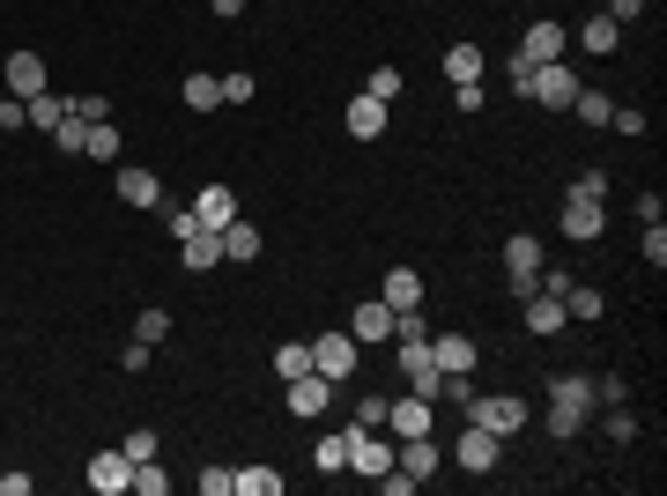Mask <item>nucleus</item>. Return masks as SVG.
I'll list each match as a JSON object with an SVG mask.
<instances>
[{"label":"nucleus","mask_w":667,"mask_h":496,"mask_svg":"<svg viewBox=\"0 0 667 496\" xmlns=\"http://www.w3.org/2000/svg\"><path fill=\"white\" fill-rule=\"evenodd\" d=\"M579 44H586V52H616V44H624V23H608V15H586V23H579Z\"/></svg>","instance_id":"obj_25"},{"label":"nucleus","mask_w":667,"mask_h":496,"mask_svg":"<svg viewBox=\"0 0 667 496\" xmlns=\"http://www.w3.org/2000/svg\"><path fill=\"white\" fill-rule=\"evenodd\" d=\"M126 459H134V467H141V459H156V430H149V422H141V430H126Z\"/></svg>","instance_id":"obj_44"},{"label":"nucleus","mask_w":667,"mask_h":496,"mask_svg":"<svg viewBox=\"0 0 667 496\" xmlns=\"http://www.w3.org/2000/svg\"><path fill=\"white\" fill-rule=\"evenodd\" d=\"M134 496H171V474L156 467V459H141V467H134Z\"/></svg>","instance_id":"obj_36"},{"label":"nucleus","mask_w":667,"mask_h":496,"mask_svg":"<svg viewBox=\"0 0 667 496\" xmlns=\"http://www.w3.org/2000/svg\"><path fill=\"white\" fill-rule=\"evenodd\" d=\"M356 430H386V400L378 393H356Z\"/></svg>","instance_id":"obj_43"},{"label":"nucleus","mask_w":667,"mask_h":496,"mask_svg":"<svg viewBox=\"0 0 667 496\" xmlns=\"http://www.w3.org/2000/svg\"><path fill=\"white\" fill-rule=\"evenodd\" d=\"M364 97L393 104V97H401V67H372V75H364Z\"/></svg>","instance_id":"obj_37"},{"label":"nucleus","mask_w":667,"mask_h":496,"mask_svg":"<svg viewBox=\"0 0 667 496\" xmlns=\"http://www.w3.org/2000/svg\"><path fill=\"white\" fill-rule=\"evenodd\" d=\"M601 15H608V23H638V15H645V0H601Z\"/></svg>","instance_id":"obj_47"},{"label":"nucleus","mask_w":667,"mask_h":496,"mask_svg":"<svg viewBox=\"0 0 667 496\" xmlns=\"http://www.w3.org/2000/svg\"><path fill=\"white\" fill-rule=\"evenodd\" d=\"M542 267H549L542 238H504V282H512V296H534Z\"/></svg>","instance_id":"obj_3"},{"label":"nucleus","mask_w":667,"mask_h":496,"mask_svg":"<svg viewBox=\"0 0 667 496\" xmlns=\"http://www.w3.org/2000/svg\"><path fill=\"white\" fill-rule=\"evenodd\" d=\"M638 252H645V267H653V275L667 267V230H660V222H645V238H638Z\"/></svg>","instance_id":"obj_40"},{"label":"nucleus","mask_w":667,"mask_h":496,"mask_svg":"<svg viewBox=\"0 0 667 496\" xmlns=\"http://www.w3.org/2000/svg\"><path fill=\"white\" fill-rule=\"evenodd\" d=\"M312 371L334 378V385H349V378H356V333H349V327L319 333V341H312Z\"/></svg>","instance_id":"obj_4"},{"label":"nucleus","mask_w":667,"mask_h":496,"mask_svg":"<svg viewBox=\"0 0 667 496\" xmlns=\"http://www.w3.org/2000/svg\"><path fill=\"white\" fill-rule=\"evenodd\" d=\"M75 119L97 126V119H112V104H104V97H75Z\"/></svg>","instance_id":"obj_48"},{"label":"nucleus","mask_w":667,"mask_h":496,"mask_svg":"<svg viewBox=\"0 0 667 496\" xmlns=\"http://www.w3.org/2000/svg\"><path fill=\"white\" fill-rule=\"evenodd\" d=\"M312 467H319V474H341V467H349V437H319V445H312Z\"/></svg>","instance_id":"obj_33"},{"label":"nucleus","mask_w":667,"mask_h":496,"mask_svg":"<svg viewBox=\"0 0 667 496\" xmlns=\"http://www.w3.org/2000/svg\"><path fill=\"white\" fill-rule=\"evenodd\" d=\"M601 430H608V437H616V445H630V437H638V415H630L624 400H616V408L601 415Z\"/></svg>","instance_id":"obj_39"},{"label":"nucleus","mask_w":667,"mask_h":496,"mask_svg":"<svg viewBox=\"0 0 667 496\" xmlns=\"http://www.w3.org/2000/svg\"><path fill=\"white\" fill-rule=\"evenodd\" d=\"M445 82H482V44H445Z\"/></svg>","instance_id":"obj_24"},{"label":"nucleus","mask_w":667,"mask_h":496,"mask_svg":"<svg viewBox=\"0 0 667 496\" xmlns=\"http://www.w3.org/2000/svg\"><path fill=\"white\" fill-rule=\"evenodd\" d=\"M349 467L378 482V474L393 467V437H386V430H349Z\"/></svg>","instance_id":"obj_10"},{"label":"nucleus","mask_w":667,"mask_h":496,"mask_svg":"<svg viewBox=\"0 0 667 496\" xmlns=\"http://www.w3.org/2000/svg\"><path fill=\"white\" fill-rule=\"evenodd\" d=\"M349 333H356V348L393 341V311H386V296H356V319H349Z\"/></svg>","instance_id":"obj_12"},{"label":"nucleus","mask_w":667,"mask_h":496,"mask_svg":"<svg viewBox=\"0 0 667 496\" xmlns=\"http://www.w3.org/2000/svg\"><path fill=\"white\" fill-rule=\"evenodd\" d=\"M378 296H386V311H423V275L416 267H393V275L378 282Z\"/></svg>","instance_id":"obj_18"},{"label":"nucleus","mask_w":667,"mask_h":496,"mask_svg":"<svg viewBox=\"0 0 667 496\" xmlns=\"http://www.w3.org/2000/svg\"><path fill=\"white\" fill-rule=\"evenodd\" d=\"M467 422H482V430H490V437H519V430H527V400H519V393H475V400H467Z\"/></svg>","instance_id":"obj_2"},{"label":"nucleus","mask_w":667,"mask_h":496,"mask_svg":"<svg viewBox=\"0 0 667 496\" xmlns=\"http://www.w3.org/2000/svg\"><path fill=\"white\" fill-rule=\"evenodd\" d=\"M38 89H45V60H38V52H8V97L30 104Z\"/></svg>","instance_id":"obj_20"},{"label":"nucleus","mask_w":667,"mask_h":496,"mask_svg":"<svg viewBox=\"0 0 667 496\" xmlns=\"http://www.w3.org/2000/svg\"><path fill=\"white\" fill-rule=\"evenodd\" d=\"M312 371V341H282L275 348V378H304Z\"/></svg>","instance_id":"obj_29"},{"label":"nucleus","mask_w":667,"mask_h":496,"mask_svg":"<svg viewBox=\"0 0 667 496\" xmlns=\"http://www.w3.org/2000/svg\"><path fill=\"white\" fill-rule=\"evenodd\" d=\"M601 311H608V296H601V290H586V282H571V290H564V319H586V327H593Z\"/></svg>","instance_id":"obj_27"},{"label":"nucleus","mask_w":667,"mask_h":496,"mask_svg":"<svg viewBox=\"0 0 667 496\" xmlns=\"http://www.w3.org/2000/svg\"><path fill=\"white\" fill-rule=\"evenodd\" d=\"M498 445H504V437H490L482 422H467V430H460V445H453V459L467 467V474H490V467H498Z\"/></svg>","instance_id":"obj_13"},{"label":"nucleus","mask_w":667,"mask_h":496,"mask_svg":"<svg viewBox=\"0 0 667 496\" xmlns=\"http://www.w3.org/2000/svg\"><path fill=\"white\" fill-rule=\"evenodd\" d=\"M215 82H223V104H252V89H260L246 67H238V75H215Z\"/></svg>","instance_id":"obj_42"},{"label":"nucleus","mask_w":667,"mask_h":496,"mask_svg":"<svg viewBox=\"0 0 667 496\" xmlns=\"http://www.w3.org/2000/svg\"><path fill=\"white\" fill-rule=\"evenodd\" d=\"M238 496H282V474L275 467H238Z\"/></svg>","instance_id":"obj_30"},{"label":"nucleus","mask_w":667,"mask_h":496,"mask_svg":"<svg viewBox=\"0 0 667 496\" xmlns=\"http://www.w3.org/2000/svg\"><path fill=\"white\" fill-rule=\"evenodd\" d=\"M83 156H97V164H119V126L97 119V126L83 133Z\"/></svg>","instance_id":"obj_28"},{"label":"nucleus","mask_w":667,"mask_h":496,"mask_svg":"<svg viewBox=\"0 0 667 496\" xmlns=\"http://www.w3.org/2000/svg\"><path fill=\"white\" fill-rule=\"evenodd\" d=\"M193 222H201V230H230V222H238V193H230V186H201Z\"/></svg>","instance_id":"obj_16"},{"label":"nucleus","mask_w":667,"mask_h":496,"mask_svg":"<svg viewBox=\"0 0 667 496\" xmlns=\"http://www.w3.org/2000/svg\"><path fill=\"white\" fill-rule=\"evenodd\" d=\"M564 44H571V30H564V23H527V38H519V60H527V67H549V60H564Z\"/></svg>","instance_id":"obj_11"},{"label":"nucleus","mask_w":667,"mask_h":496,"mask_svg":"<svg viewBox=\"0 0 667 496\" xmlns=\"http://www.w3.org/2000/svg\"><path fill=\"white\" fill-rule=\"evenodd\" d=\"M186 104H193V112H215V104H223V82H215V75H186Z\"/></svg>","instance_id":"obj_32"},{"label":"nucleus","mask_w":667,"mask_h":496,"mask_svg":"<svg viewBox=\"0 0 667 496\" xmlns=\"http://www.w3.org/2000/svg\"><path fill=\"white\" fill-rule=\"evenodd\" d=\"M393 364H401V378H408V393H423V400H438V385H445V371H438L430 341H393Z\"/></svg>","instance_id":"obj_5"},{"label":"nucleus","mask_w":667,"mask_h":496,"mask_svg":"<svg viewBox=\"0 0 667 496\" xmlns=\"http://www.w3.org/2000/svg\"><path fill=\"white\" fill-rule=\"evenodd\" d=\"M171 333V311H156V304H149V311H141V319H134V341H149V348H156V341H164Z\"/></svg>","instance_id":"obj_38"},{"label":"nucleus","mask_w":667,"mask_h":496,"mask_svg":"<svg viewBox=\"0 0 667 496\" xmlns=\"http://www.w3.org/2000/svg\"><path fill=\"white\" fill-rule=\"evenodd\" d=\"M178 267H186V275H209V267H223V238H215V230L178 238Z\"/></svg>","instance_id":"obj_17"},{"label":"nucleus","mask_w":667,"mask_h":496,"mask_svg":"<svg viewBox=\"0 0 667 496\" xmlns=\"http://www.w3.org/2000/svg\"><path fill=\"white\" fill-rule=\"evenodd\" d=\"M438 430V400H423V393H408V400H386V437L401 445V437H430Z\"/></svg>","instance_id":"obj_6"},{"label":"nucleus","mask_w":667,"mask_h":496,"mask_svg":"<svg viewBox=\"0 0 667 496\" xmlns=\"http://www.w3.org/2000/svg\"><path fill=\"white\" fill-rule=\"evenodd\" d=\"M586 422H593V378L586 371H556L549 378V437H579Z\"/></svg>","instance_id":"obj_1"},{"label":"nucleus","mask_w":667,"mask_h":496,"mask_svg":"<svg viewBox=\"0 0 667 496\" xmlns=\"http://www.w3.org/2000/svg\"><path fill=\"white\" fill-rule=\"evenodd\" d=\"M564 201H593V207H608V170H586V178H571V193Z\"/></svg>","instance_id":"obj_34"},{"label":"nucleus","mask_w":667,"mask_h":496,"mask_svg":"<svg viewBox=\"0 0 667 496\" xmlns=\"http://www.w3.org/2000/svg\"><path fill=\"white\" fill-rule=\"evenodd\" d=\"M430 356H438V371H475L482 364L467 333H430Z\"/></svg>","instance_id":"obj_22"},{"label":"nucleus","mask_w":667,"mask_h":496,"mask_svg":"<svg viewBox=\"0 0 667 496\" xmlns=\"http://www.w3.org/2000/svg\"><path fill=\"white\" fill-rule=\"evenodd\" d=\"M579 75L564 67V60H549V67H534V82H527V97L542 104V112H571V97H579Z\"/></svg>","instance_id":"obj_7"},{"label":"nucleus","mask_w":667,"mask_h":496,"mask_svg":"<svg viewBox=\"0 0 667 496\" xmlns=\"http://www.w3.org/2000/svg\"><path fill=\"white\" fill-rule=\"evenodd\" d=\"M83 482H89L97 496H126V489H134V459H126V445H112V453H97V459L83 467Z\"/></svg>","instance_id":"obj_9"},{"label":"nucleus","mask_w":667,"mask_h":496,"mask_svg":"<svg viewBox=\"0 0 667 496\" xmlns=\"http://www.w3.org/2000/svg\"><path fill=\"white\" fill-rule=\"evenodd\" d=\"M201 496H238V467H201Z\"/></svg>","instance_id":"obj_41"},{"label":"nucleus","mask_w":667,"mask_h":496,"mask_svg":"<svg viewBox=\"0 0 667 496\" xmlns=\"http://www.w3.org/2000/svg\"><path fill=\"white\" fill-rule=\"evenodd\" d=\"M608 112H616V104H608L601 89H579V97H571V119H586V126H608Z\"/></svg>","instance_id":"obj_31"},{"label":"nucleus","mask_w":667,"mask_h":496,"mask_svg":"<svg viewBox=\"0 0 667 496\" xmlns=\"http://www.w3.org/2000/svg\"><path fill=\"white\" fill-rule=\"evenodd\" d=\"M453 104L460 119H482V82H453Z\"/></svg>","instance_id":"obj_45"},{"label":"nucleus","mask_w":667,"mask_h":496,"mask_svg":"<svg viewBox=\"0 0 667 496\" xmlns=\"http://www.w3.org/2000/svg\"><path fill=\"white\" fill-rule=\"evenodd\" d=\"M215 15H223V23H230V15H246V0H209Z\"/></svg>","instance_id":"obj_49"},{"label":"nucleus","mask_w":667,"mask_h":496,"mask_svg":"<svg viewBox=\"0 0 667 496\" xmlns=\"http://www.w3.org/2000/svg\"><path fill=\"white\" fill-rule=\"evenodd\" d=\"M119 201L126 207H164V178H156V170H141V164H126L119 170Z\"/></svg>","instance_id":"obj_19"},{"label":"nucleus","mask_w":667,"mask_h":496,"mask_svg":"<svg viewBox=\"0 0 667 496\" xmlns=\"http://www.w3.org/2000/svg\"><path fill=\"white\" fill-rule=\"evenodd\" d=\"M519 311H527V333H534V341H549V333H564V327H571V319H564V296H549V290L519 296Z\"/></svg>","instance_id":"obj_14"},{"label":"nucleus","mask_w":667,"mask_h":496,"mask_svg":"<svg viewBox=\"0 0 667 496\" xmlns=\"http://www.w3.org/2000/svg\"><path fill=\"white\" fill-rule=\"evenodd\" d=\"M149 364H156V348H149V341H126V348H119V371H149Z\"/></svg>","instance_id":"obj_46"},{"label":"nucleus","mask_w":667,"mask_h":496,"mask_svg":"<svg viewBox=\"0 0 667 496\" xmlns=\"http://www.w3.org/2000/svg\"><path fill=\"white\" fill-rule=\"evenodd\" d=\"M215 238H223V259H238V267H246V259H260V230H252L246 215H238L230 230H215Z\"/></svg>","instance_id":"obj_23"},{"label":"nucleus","mask_w":667,"mask_h":496,"mask_svg":"<svg viewBox=\"0 0 667 496\" xmlns=\"http://www.w3.org/2000/svg\"><path fill=\"white\" fill-rule=\"evenodd\" d=\"M83 133H89V119H75V112H67V119L52 126V149H60V156H83Z\"/></svg>","instance_id":"obj_35"},{"label":"nucleus","mask_w":667,"mask_h":496,"mask_svg":"<svg viewBox=\"0 0 667 496\" xmlns=\"http://www.w3.org/2000/svg\"><path fill=\"white\" fill-rule=\"evenodd\" d=\"M564 238H571V245H601V238H608V215L593 201H564Z\"/></svg>","instance_id":"obj_15"},{"label":"nucleus","mask_w":667,"mask_h":496,"mask_svg":"<svg viewBox=\"0 0 667 496\" xmlns=\"http://www.w3.org/2000/svg\"><path fill=\"white\" fill-rule=\"evenodd\" d=\"M67 112H75V97H60V89H38V97H30V126H45V133L67 119Z\"/></svg>","instance_id":"obj_26"},{"label":"nucleus","mask_w":667,"mask_h":496,"mask_svg":"<svg viewBox=\"0 0 667 496\" xmlns=\"http://www.w3.org/2000/svg\"><path fill=\"white\" fill-rule=\"evenodd\" d=\"M334 393H341V385H334V378H319V371L282 378V400H290L297 422H304V415H327V408H334Z\"/></svg>","instance_id":"obj_8"},{"label":"nucleus","mask_w":667,"mask_h":496,"mask_svg":"<svg viewBox=\"0 0 667 496\" xmlns=\"http://www.w3.org/2000/svg\"><path fill=\"white\" fill-rule=\"evenodd\" d=\"M386 119H393V104H378V97H349V133H356V141H378Z\"/></svg>","instance_id":"obj_21"}]
</instances>
